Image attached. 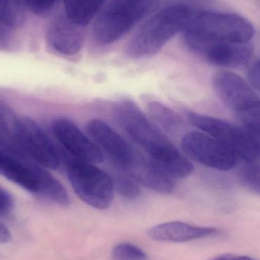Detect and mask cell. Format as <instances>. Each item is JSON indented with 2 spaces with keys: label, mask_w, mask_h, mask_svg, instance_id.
<instances>
[{
  "label": "cell",
  "mask_w": 260,
  "mask_h": 260,
  "mask_svg": "<svg viewBox=\"0 0 260 260\" xmlns=\"http://www.w3.org/2000/svg\"><path fill=\"white\" fill-rule=\"evenodd\" d=\"M258 2H259V3L260 4V0H257Z\"/></svg>",
  "instance_id": "f546056e"
},
{
  "label": "cell",
  "mask_w": 260,
  "mask_h": 260,
  "mask_svg": "<svg viewBox=\"0 0 260 260\" xmlns=\"http://www.w3.org/2000/svg\"><path fill=\"white\" fill-rule=\"evenodd\" d=\"M157 4L158 0H111L94 23V40L102 45L118 41L154 12Z\"/></svg>",
  "instance_id": "277c9868"
},
{
  "label": "cell",
  "mask_w": 260,
  "mask_h": 260,
  "mask_svg": "<svg viewBox=\"0 0 260 260\" xmlns=\"http://www.w3.org/2000/svg\"><path fill=\"white\" fill-rule=\"evenodd\" d=\"M114 260H147L146 253L137 246L129 243L117 244L112 250Z\"/></svg>",
  "instance_id": "7402d4cb"
},
{
  "label": "cell",
  "mask_w": 260,
  "mask_h": 260,
  "mask_svg": "<svg viewBox=\"0 0 260 260\" xmlns=\"http://www.w3.org/2000/svg\"><path fill=\"white\" fill-rule=\"evenodd\" d=\"M114 111L122 129L170 175L179 179L192 174L193 166L189 159L177 149L135 102L127 99L120 101Z\"/></svg>",
  "instance_id": "6da1fadb"
},
{
  "label": "cell",
  "mask_w": 260,
  "mask_h": 260,
  "mask_svg": "<svg viewBox=\"0 0 260 260\" xmlns=\"http://www.w3.org/2000/svg\"><path fill=\"white\" fill-rule=\"evenodd\" d=\"M189 48L209 63L223 68L247 67L253 54V47L250 42L203 41L192 44Z\"/></svg>",
  "instance_id": "8fae6325"
},
{
  "label": "cell",
  "mask_w": 260,
  "mask_h": 260,
  "mask_svg": "<svg viewBox=\"0 0 260 260\" xmlns=\"http://www.w3.org/2000/svg\"><path fill=\"white\" fill-rule=\"evenodd\" d=\"M147 108L153 120L164 129L174 133L181 129V118L175 111L166 105L155 101H151L148 102Z\"/></svg>",
  "instance_id": "d6986e66"
},
{
  "label": "cell",
  "mask_w": 260,
  "mask_h": 260,
  "mask_svg": "<svg viewBox=\"0 0 260 260\" xmlns=\"http://www.w3.org/2000/svg\"><path fill=\"white\" fill-rule=\"evenodd\" d=\"M114 189L123 198L136 200L141 194L140 185L129 174L120 171L114 179Z\"/></svg>",
  "instance_id": "44dd1931"
},
{
  "label": "cell",
  "mask_w": 260,
  "mask_h": 260,
  "mask_svg": "<svg viewBox=\"0 0 260 260\" xmlns=\"http://www.w3.org/2000/svg\"><path fill=\"white\" fill-rule=\"evenodd\" d=\"M243 128L250 133H260V102L238 114Z\"/></svg>",
  "instance_id": "603a6c76"
},
{
  "label": "cell",
  "mask_w": 260,
  "mask_h": 260,
  "mask_svg": "<svg viewBox=\"0 0 260 260\" xmlns=\"http://www.w3.org/2000/svg\"><path fill=\"white\" fill-rule=\"evenodd\" d=\"M107 0H64L65 15L78 25L85 27L97 15Z\"/></svg>",
  "instance_id": "e0dca14e"
},
{
  "label": "cell",
  "mask_w": 260,
  "mask_h": 260,
  "mask_svg": "<svg viewBox=\"0 0 260 260\" xmlns=\"http://www.w3.org/2000/svg\"><path fill=\"white\" fill-rule=\"evenodd\" d=\"M69 181L76 195L86 204L97 209H108L114 194V180L94 164L64 155Z\"/></svg>",
  "instance_id": "5b68a950"
},
{
  "label": "cell",
  "mask_w": 260,
  "mask_h": 260,
  "mask_svg": "<svg viewBox=\"0 0 260 260\" xmlns=\"http://www.w3.org/2000/svg\"><path fill=\"white\" fill-rule=\"evenodd\" d=\"M216 229L198 227L181 221H169L154 226L148 230V235L156 241L185 243L207 238L216 234Z\"/></svg>",
  "instance_id": "2e32d148"
},
{
  "label": "cell",
  "mask_w": 260,
  "mask_h": 260,
  "mask_svg": "<svg viewBox=\"0 0 260 260\" xmlns=\"http://www.w3.org/2000/svg\"><path fill=\"white\" fill-rule=\"evenodd\" d=\"M14 201L11 194L0 186V215L10 213L13 209Z\"/></svg>",
  "instance_id": "d4e9b609"
},
{
  "label": "cell",
  "mask_w": 260,
  "mask_h": 260,
  "mask_svg": "<svg viewBox=\"0 0 260 260\" xmlns=\"http://www.w3.org/2000/svg\"><path fill=\"white\" fill-rule=\"evenodd\" d=\"M51 128L55 139L66 154L88 163L103 161L105 156L99 147L71 120L56 119L52 123Z\"/></svg>",
  "instance_id": "30bf717a"
},
{
  "label": "cell",
  "mask_w": 260,
  "mask_h": 260,
  "mask_svg": "<svg viewBox=\"0 0 260 260\" xmlns=\"http://www.w3.org/2000/svg\"><path fill=\"white\" fill-rule=\"evenodd\" d=\"M59 0H26L27 9L39 17L47 16Z\"/></svg>",
  "instance_id": "cb8c5ba5"
},
{
  "label": "cell",
  "mask_w": 260,
  "mask_h": 260,
  "mask_svg": "<svg viewBox=\"0 0 260 260\" xmlns=\"http://www.w3.org/2000/svg\"><path fill=\"white\" fill-rule=\"evenodd\" d=\"M45 171L40 165L25 163L0 151V174L28 192L40 195Z\"/></svg>",
  "instance_id": "9a60e30c"
},
{
  "label": "cell",
  "mask_w": 260,
  "mask_h": 260,
  "mask_svg": "<svg viewBox=\"0 0 260 260\" xmlns=\"http://www.w3.org/2000/svg\"><path fill=\"white\" fill-rule=\"evenodd\" d=\"M241 185L252 193L260 196V165L255 160H243L238 171Z\"/></svg>",
  "instance_id": "ffe728a7"
},
{
  "label": "cell",
  "mask_w": 260,
  "mask_h": 260,
  "mask_svg": "<svg viewBox=\"0 0 260 260\" xmlns=\"http://www.w3.org/2000/svg\"><path fill=\"white\" fill-rule=\"evenodd\" d=\"M188 121L203 133L221 142L242 160L257 159L254 144L247 130L221 119L198 113H186Z\"/></svg>",
  "instance_id": "8992f818"
},
{
  "label": "cell",
  "mask_w": 260,
  "mask_h": 260,
  "mask_svg": "<svg viewBox=\"0 0 260 260\" xmlns=\"http://www.w3.org/2000/svg\"><path fill=\"white\" fill-rule=\"evenodd\" d=\"M196 9L186 4L167 6L149 18L131 38L126 52L133 59L158 53L176 35L183 32Z\"/></svg>",
  "instance_id": "7a4b0ae2"
},
{
  "label": "cell",
  "mask_w": 260,
  "mask_h": 260,
  "mask_svg": "<svg viewBox=\"0 0 260 260\" xmlns=\"http://www.w3.org/2000/svg\"><path fill=\"white\" fill-rule=\"evenodd\" d=\"M18 125L19 118L9 107L0 103V142L22 151L18 141Z\"/></svg>",
  "instance_id": "ac0fdd59"
},
{
  "label": "cell",
  "mask_w": 260,
  "mask_h": 260,
  "mask_svg": "<svg viewBox=\"0 0 260 260\" xmlns=\"http://www.w3.org/2000/svg\"><path fill=\"white\" fill-rule=\"evenodd\" d=\"M247 133H248V132H247ZM248 133L250 134L252 140H253V144H254L257 158L258 157L260 158V133Z\"/></svg>",
  "instance_id": "f1b7e54d"
},
{
  "label": "cell",
  "mask_w": 260,
  "mask_h": 260,
  "mask_svg": "<svg viewBox=\"0 0 260 260\" xmlns=\"http://www.w3.org/2000/svg\"><path fill=\"white\" fill-rule=\"evenodd\" d=\"M84 27L69 19L65 14L52 20L46 32L47 45L56 53L72 56L80 51L85 41Z\"/></svg>",
  "instance_id": "4fadbf2b"
},
{
  "label": "cell",
  "mask_w": 260,
  "mask_h": 260,
  "mask_svg": "<svg viewBox=\"0 0 260 260\" xmlns=\"http://www.w3.org/2000/svg\"><path fill=\"white\" fill-rule=\"evenodd\" d=\"M12 239V235L9 229L0 222V244H6Z\"/></svg>",
  "instance_id": "83f0119b"
},
{
  "label": "cell",
  "mask_w": 260,
  "mask_h": 260,
  "mask_svg": "<svg viewBox=\"0 0 260 260\" xmlns=\"http://www.w3.org/2000/svg\"><path fill=\"white\" fill-rule=\"evenodd\" d=\"M208 260H258L247 256H238L234 254H222Z\"/></svg>",
  "instance_id": "4316f807"
},
{
  "label": "cell",
  "mask_w": 260,
  "mask_h": 260,
  "mask_svg": "<svg viewBox=\"0 0 260 260\" xmlns=\"http://www.w3.org/2000/svg\"><path fill=\"white\" fill-rule=\"evenodd\" d=\"M183 33L189 47L209 41L250 42L255 30L248 19L238 14L196 9Z\"/></svg>",
  "instance_id": "3957f363"
},
{
  "label": "cell",
  "mask_w": 260,
  "mask_h": 260,
  "mask_svg": "<svg viewBox=\"0 0 260 260\" xmlns=\"http://www.w3.org/2000/svg\"><path fill=\"white\" fill-rule=\"evenodd\" d=\"M181 150L190 160L218 171L235 168L238 157L221 142L203 132L192 131L181 139Z\"/></svg>",
  "instance_id": "52a82bcc"
},
{
  "label": "cell",
  "mask_w": 260,
  "mask_h": 260,
  "mask_svg": "<svg viewBox=\"0 0 260 260\" xmlns=\"http://www.w3.org/2000/svg\"><path fill=\"white\" fill-rule=\"evenodd\" d=\"M212 84L223 103L237 114L260 102L259 96L248 82L232 72H217Z\"/></svg>",
  "instance_id": "7c38bea8"
},
{
  "label": "cell",
  "mask_w": 260,
  "mask_h": 260,
  "mask_svg": "<svg viewBox=\"0 0 260 260\" xmlns=\"http://www.w3.org/2000/svg\"><path fill=\"white\" fill-rule=\"evenodd\" d=\"M18 141L21 151L47 169L56 170L61 157L54 144L37 122L29 117L19 118Z\"/></svg>",
  "instance_id": "ba28073f"
},
{
  "label": "cell",
  "mask_w": 260,
  "mask_h": 260,
  "mask_svg": "<svg viewBox=\"0 0 260 260\" xmlns=\"http://www.w3.org/2000/svg\"><path fill=\"white\" fill-rule=\"evenodd\" d=\"M248 79L250 85L260 92V59L249 68Z\"/></svg>",
  "instance_id": "484cf974"
},
{
  "label": "cell",
  "mask_w": 260,
  "mask_h": 260,
  "mask_svg": "<svg viewBox=\"0 0 260 260\" xmlns=\"http://www.w3.org/2000/svg\"><path fill=\"white\" fill-rule=\"evenodd\" d=\"M87 133L99 147L104 156L122 172H126L136 158L138 151L117 132L99 119H92L86 126Z\"/></svg>",
  "instance_id": "9c48e42d"
},
{
  "label": "cell",
  "mask_w": 260,
  "mask_h": 260,
  "mask_svg": "<svg viewBox=\"0 0 260 260\" xmlns=\"http://www.w3.org/2000/svg\"><path fill=\"white\" fill-rule=\"evenodd\" d=\"M126 174H129L140 186L160 194H170L176 188V179L149 157L138 151L134 161Z\"/></svg>",
  "instance_id": "5bb4252c"
}]
</instances>
